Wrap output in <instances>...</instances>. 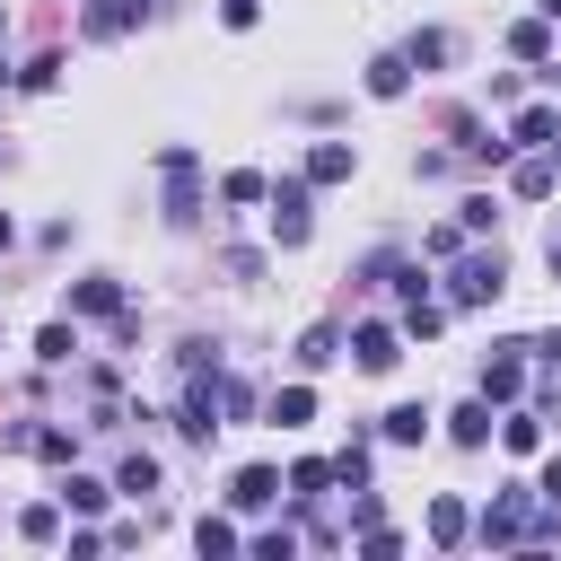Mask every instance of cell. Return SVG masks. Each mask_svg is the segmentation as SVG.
<instances>
[{
	"label": "cell",
	"mask_w": 561,
	"mask_h": 561,
	"mask_svg": "<svg viewBox=\"0 0 561 561\" xmlns=\"http://www.w3.org/2000/svg\"><path fill=\"white\" fill-rule=\"evenodd\" d=\"M263 202H272V237H280V245H307V237H316L307 175H280V184H263Z\"/></svg>",
	"instance_id": "6da1fadb"
},
{
	"label": "cell",
	"mask_w": 561,
	"mask_h": 561,
	"mask_svg": "<svg viewBox=\"0 0 561 561\" xmlns=\"http://www.w3.org/2000/svg\"><path fill=\"white\" fill-rule=\"evenodd\" d=\"M447 289H456V307H482V298H500V289H508V263H500V254H456Z\"/></svg>",
	"instance_id": "7a4b0ae2"
},
{
	"label": "cell",
	"mask_w": 561,
	"mask_h": 561,
	"mask_svg": "<svg viewBox=\"0 0 561 561\" xmlns=\"http://www.w3.org/2000/svg\"><path fill=\"white\" fill-rule=\"evenodd\" d=\"M517 386H526V359H517V342H508V351L482 359V403H517Z\"/></svg>",
	"instance_id": "3957f363"
},
{
	"label": "cell",
	"mask_w": 561,
	"mask_h": 561,
	"mask_svg": "<svg viewBox=\"0 0 561 561\" xmlns=\"http://www.w3.org/2000/svg\"><path fill=\"white\" fill-rule=\"evenodd\" d=\"M351 351H359V368H368V377H386V368L403 359V342H394V324H359V333H351Z\"/></svg>",
	"instance_id": "277c9868"
},
{
	"label": "cell",
	"mask_w": 561,
	"mask_h": 561,
	"mask_svg": "<svg viewBox=\"0 0 561 561\" xmlns=\"http://www.w3.org/2000/svg\"><path fill=\"white\" fill-rule=\"evenodd\" d=\"M526 526H535V517H526V500H517V491H500V500L482 508V543H517Z\"/></svg>",
	"instance_id": "5b68a950"
},
{
	"label": "cell",
	"mask_w": 561,
	"mask_h": 561,
	"mask_svg": "<svg viewBox=\"0 0 561 561\" xmlns=\"http://www.w3.org/2000/svg\"><path fill=\"white\" fill-rule=\"evenodd\" d=\"M552 140H561V114H552V105H526V114L508 123V149H552Z\"/></svg>",
	"instance_id": "8992f818"
},
{
	"label": "cell",
	"mask_w": 561,
	"mask_h": 561,
	"mask_svg": "<svg viewBox=\"0 0 561 561\" xmlns=\"http://www.w3.org/2000/svg\"><path fill=\"white\" fill-rule=\"evenodd\" d=\"M70 307H79V316H114V324L131 333V307H123V289H114V280H79V289H70Z\"/></svg>",
	"instance_id": "52a82bcc"
},
{
	"label": "cell",
	"mask_w": 561,
	"mask_h": 561,
	"mask_svg": "<svg viewBox=\"0 0 561 561\" xmlns=\"http://www.w3.org/2000/svg\"><path fill=\"white\" fill-rule=\"evenodd\" d=\"M228 500H237V508H272V500H280V473H272V465H245V473L228 482Z\"/></svg>",
	"instance_id": "ba28073f"
},
{
	"label": "cell",
	"mask_w": 561,
	"mask_h": 561,
	"mask_svg": "<svg viewBox=\"0 0 561 561\" xmlns=\"http://www.w3.org/2000/svg\"><path fill=\"white\" fill-rule=\"evenodd\" d=\"M140 18H149L140 0H96V9H88V35H131Z\"/></svg>",
	"instance_id": "9c48e42d"
},
{
	"label": "cell",
	"mask_w": 561,
	"mask_h": 561,
	"mask_svg": "<svg viewBox=\"0 0 561 561\" xmlns=\"http://www.w3.org/2000/svg\"><path fill=\"white\" fill-rule=\"evenodd\" d=\"M359 158H351V140H324V149H307V184H342Z\"/></svg>",
	"instance_id": "30bf717a"
},
{
	"label": "cell",
	"mask_w": 561,
	"mask_h": 561,
	"mask_svg": "<svg viewBox=\"0 0 561 561\" xmlns=\"http://www.w3.org/2000/svg\"><path fill=\"white\" fill-rule=\"evenodd\" d=\"M403 88H412V61L403 53H377L368 61V96H403Z\"/></svg>",
	"instance_id": "8fae6325"
},
{
	"label": "cell",
	"mask_w": 561,
	"mask_h": 561,
	"mask_svg": "<svg viewBox=\"0 0 561 561\" xmlns=\"http://www.w3.org/2000/svg\"><path fill=\"white\" fill-rule=\"evenodd\" d=\"M386 438H394V447H421V438H430V412H421V403H394V412H386Z\"/></svg>",
	"instance_id": "7c38bea8"
},
{
	"label": "cell",
	"mask_w": 561,
	"mask_h": 561,
	"mask_svg": "<svg viewBox=\"0 0 561 561\" xmlns=\"http://www.w3.org/2000/svg\"><path fill=\"white\" fill-rule=\"evenodd\" d=\"M508 53H517V61H552V26H543V18H526V26L508 35Z\"/></svg>",
	"instance_id": "4fadbf2b"
},
{
	"label": "cell",
	"mask_w": 561,
	"mask_h": 561,
	"mask_svg": "<svg viewBox=\"0 0 561 561\" xmlns=\"http://www.w3.org/2000/svg\"><path fill=\"white\" fill-rule=\"evenodd\" d=\"M333 351H342V333H333V324H307V333H298V368H324Z\"/></svg>",
	"instance_id": "5bb4252c"
},
{
	"label": "cell",
	"mask_w": 561,
	"mask_h": 561,
	"mask_svg": "<svg viewBox=\"0 0 561 561\" xmlns=\"http://www.w3.org/2000/svg\"><path fill=\"white\" fill-rule=\"evenodd\" d=\"M272 421H280V430L316 421V394H307V386H280V394H272Z\"/></svg>",
	"instance_id": "9a60e30c"
},
{
	"label": "cell",
	"mask_w": 561,
	"mask_h": 561,
	"mask_svg": "<svg viewBox=\"0 0 561 561\" xmlns=\"http://www.w3.org/2000/svg\"><path fill=\"white\" fill-rule=\"evenodd\" d=\"M500 438H508V456H535V447H543V421H535V412H508Z\"/></svg>",
	"instance_id": "2e32d148"
},
{
	"label": "cell",
	"mask_w": 561,
	"mask_h": 561,
	"mask_svg": "<svg viewBox=\"0 0 561 561\" xmlns=\"http://www.w3.org/2000/svg\"><path fill=\"white\" fill-rule=\"evenodd\" d=\"M324 482H333V465H316V456H307V465H289V500H307V508H316V500H324Z\"/></svg>",
	"instance_id": "e0dca14e"
},
{
	"label": "cell",
	"mask_w": 561,
	"mask_h": 561,
	"mask_svg": "<svg viewBox=\"0 0 561 561\" xmlns=\"http://www.w3.org/2000/svg\"><path fill=\"white\" fill-rule=\"evenodd\" d=\"M18 535H26V543H53V535H61V500H35V508L18 517Z\"/></svg>",
	"instance_id": "ac0fdd59"
},
{
	"label": "cell",
	"mask_w": 561,
	"mask_h": 561,
	"mask_svg": "<svg viewBox=\"0 0 561 561\" xmlns=\"http://www.w3.org/2000/svg\"><path fill=\"white\" fill-rule=\"evenodd\" d=\"M465 526H473L465 500H438V508H430V543H465Z\"/></svg>",
	"instance_id": "d6986e66"
},
{
	"label": "cell",
	"mask_w": 561,
	"mask_h": 561,
	"mask_svg": "<svg viewBox=\"0 0 561 561\" xmlns=\"http://www.w3.org/2000/svg\"><path fill=\"white\" fill-rule=\"evenodd\" d=\"M552 184H561V167H552V158H526V167H517V193H526V202H543Z\"/></svg>",
	"instance_id": "ffe728a7"
},
{
	"label": "cell",
	"mask_w": 561,
	"mask_h": 561,
	"mask_svg": "<svg viewBox=\"0 0 561 561\" xmlns=\"http://www.w3.org/2000/svg\"><path fill=\"white\" fill-rule=\"evenodd\" d=\"M70 351H79V333H70V324H44V333H35V359H44V368H61Z\"/></svg>",
	"instance_id": "44dd1931"
},
{
	"label": "cell",
	"mask_w": 561,
	"mask_h": 561,
	"mask_svg": "<svg viewBox=\"0 0 561 561\" xmlns=\"http://www.w3.org/2000/svg\"><path fill=\"white\" fill-rule=\"evenodd\" d=\"M482 438H491V403H482V394H473V403H465V412H456V447H482Z\"/></svg>",
	"instance_id": "7402d4cb"
},
{
	"label": "cell",
	"mask_w": 561,
	"mask_h": 561,
	"mask_svg": "<svg viewBox=\"0 0 561 561\" xmlns=\"http://www.w3.org/2000/svg\"><path fill=\"white\" fill-rule=\"evenodd\" d=\"M114 491H131V500H140V491H158V456H123V473H114Z\"/></svg>",
	"instance_id": "603a6c76"
},
{
	"label": "cell",
	"mask_w": 561,
	"mask_h": 561,
	"mask_svg": "<svg viewBox=\"0 0 561 561\" xmlns=\"http://www.w3.org/2000/svg\"><path fill=\"white\" fill-rule=\"evenodd\" d=\"M61 508H79V517H96V508H105V482H88V473H70V482H61Z\"/></svg>",
	"instance_id": "cb8c5ba5"
},
{
	"label": "cell",
	"mask_w": 561,
	"mask_h": 561,
	"mask_svg": "<svg viewBox=\"0 0 561 561\" xmlns=\"http://www.w3.org/2000/svg\"><path fill=\"white\" fill-rule=\"evenodd\" d=\"M403 61H421V70H438V61H447V35H438V26H421V35L403 44Z\"/></svg>",
	"instance_id": "d4e9b609"
},
{
	"label": "cell",
	"mask_w": 561,
	"mask_h": 561,
	"mask_svg": "<svg viewBox=\"0 0 561 561\" xmlns=\"http://www.w3.org/2000/svg\"><path fill=\"white\" fill-rule=\"evenodd\" d=\"M333 482H351V491H359V482H368V438H351V447H342V456H333Z\"/></svg>",
	"instance_id": "484cf974"
},
{
	"label": "cell",
	"mask_w": 561,
	"mask_h": 561,
	"mask_svg": "<svg viewBox=\"0 0 561 561\" xmlns=\"http://www.w3.org/2000/svg\"><path fill=\"white\" fill-rule=\"evenodd\" d=\"M245 552H254V561H289V552H298V535H289V526H263Z\"/></svg>",
	"instance_id": "4316f807"
},
{
	"label": "cell",
	"mask_w": 561,
	"mask_h": 561,
	"mask_svg": "<svg viewBox=\"0 0 561 561\" xmlns=\"http://www.w3.org/2000/svg\"><path fill=\"white\" fill-rule=\"evenodd\" d=\"M219 412L245 421V412H254V386H245V377H219Z\"/></svg>",
	"instance_id": "83f0119b"
},
{
	"label": "cell",
	"mask_w": 561,
	"mask_h": 561,
	"mask_svg": "<svg viewBox=\"0 0 561 561\" xmlns=\"http://www.w3.org/2000/svg\"><path fill=\"white\" fill-rule=\"evenodd\" d=\"M193 543H202V552H237V526H228V517H202Z\"/></svg>",
	"instance_id": "f1b7e54d"
},
{
	"label": "cell",
	"mask_w": 561,
	"mask_h": 561,
	"mask_svg": "<svg viewBox=\"0 0 561 561\" xmlns=\"http://www.w3.org/2000/svg\"><path fill=\"white\" fill-rule=\"evenodd\" d=\"M456 219H465V228H491V219H500V202H491V193H465V202H456Z\"/></svg>",
	"instance_id": "f546056e"
},
{
	"label": "cell",
	"mask_w": 561,
	"mask_h": 561,
	"mask_svg": "<svg viewBox=\"0 0 561 561\" xmlns=\"http://www.w3.org/2000/svg\"><path fill=\"white\" fill-rule=\"evenodd\" d=\"M18 79H26V88H53V79H61V53H35V61L18 70Z\"/></svg>",
	"instance_id": "4dcf8cb0"
},
{
	"label": "cell",
	"mask_w": 561,
	"mask_h": 561,
	"mask_svg": "<svg viewBox=\"0 0 561 561\" xmlns=\"http://www.w3.org/2000/svg\"><path fill=\"white\" fill-rule=\"evenodd\" d=\"M219 193H228V202H263V175H254V167H237V175H228Z\"/></svg>",
	"instance_id": "1f68e13d"
},
{
	"label": "cell",
	"mask_w": 561,
	"mask_h": 561,
	"mask_svg": "<svg viewBox=\"0 0 561 561\" xmlns=\"http://www.w3.org/2000/svg\"><path fill=\"white\" fill-rule=\"evenodd\" d=\"M254 18H263V9H254V0H219V26H237V35H245V26H254Z\"/></svg>",
	"instance_id": "d6a6232c"
},
{
	"label": "cell",
	"mask_w": 561,
	"mask_h": 561,
	"mask_svg": "<svg viewBox=\"0 0 561 561\" xmlns=\"http://www.w3.org/2000/svg\"><path fill=\"white\" fill-rule=\"evenodd\" d=\"M535 491H543V508H552V517H561V456H552V465H543V482H535Z\"/></svg>",
	"instance_id": "836d02e7"
},
{
	"label": "cell",
	"mask_w": 561,
	"mask_h": 561,
	"mask_svg": "<svg viewBox=\"0 0 561 561\" xmlns=\"http://www.w3.org/2000/svg\"><path fill=\"white\" fill-rule=\"evenodd\" d=\"M526 351H535L543 368H561V333H543V342H526Z\"/></svg>",
	"instance_id": "e575fe53"
},
{
	"label": "cell",
	"mask_w": 561,
	"mask_h": 561,
	"mask_svg": "<svg viewBox=\"0 0 561 561\" xmlns=\"http://www.w3.org/2000/svg\"><path fill=\"white\" fill-rule=\"evenodd\" d=\"M9 237H18V228H9V210H0V245H9Z\"/></svg>",
	"instance_id": "d590c367"
},
{
	"label": "cell",
	"mask_w": 561,
	"mask_h": 561,
	"mask_svg": "<svg viewBox=\"0 0 561 561\" xmlns=\"http://www.w3.org/2000/svg\"><path fill=\"white\" fill-rule=\"evenodd\" d=\"M543 18H552V26H561V0H543Z\"/></svg>",
	"instance_id": "8d00e7d4"
},
{
	"label": "cell",
	"mask_w": 561,
	"mask_h": 561,
	"mask_svg": "<svg viewBox=\"0 0 561 561\" xmlns=\"http://www.w3.org/2000/svg\"><path fill=\"white\" fill-rule=\"evenodd\" d=\"M552 272H561V237H552Z\"/></svg>",
	"instance_id": "74e56055"
},
{
	"label": "cell",
	"mask_w": 561,
	"mask_h": 561,
	"mask_svg": "<svg viewBox=\"0 0 561 561\" xmlns=\"http://www.w3.org/2000/svg\"><path fill=\"white\" fill-rule=\"evenodd\" d=\"M552 79H561V70H552Z\"/></svg>",
	"instance_id": "f35d334b"
}]
</instances>
